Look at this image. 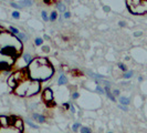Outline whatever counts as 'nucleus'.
<instances>
[{"mask_svg": "<svg viewBox=\"0 0 147 133\" xmlns=\"http://www.w3.org/2000/svg\"><path fill=\"white\" fill-rule=\"evenodd\" d=\"M28 74L29 78L32 80H39V81H45L50 79L53 74V68L50 64H41L37 60H32L28 68Z\"/></svg>", "mask_w": 147, "mask_h": 133, "instance_id": "obj_1", "label": "nucleus"}, {"mask_svg": "<svg viewBox=\"0 0 147 133\" xmlns=\"http://www.w3.org/2000/svg\"><path fill=\"white\" fill-rule=\"evenodd\" d=\"M5 47H16L19 50L22 49L21 40L17 37H12L9 33H7L6 31L0 32V50Z\"/></svg>", "mask_w": 147, "mask_h": 133, "instance_id": "obj_2", "label": "nucleus"}, {"mask_svg": "<svg viewBox=\"0 0 147 133\" xmlns=\"http://www.w3.org/2000/svg\"><path fill=\"white\" fill-rule=\"evenodd\" d=\"M15 63V58L0 51V71H7Z\"/></svg>", "mask_w": 147, "mask_h": 133, "instance_id": "obj_3", "label": "nucleus"}, {"mask_svg": "<svg viewBox=\"0 0 147 133\" xmlns=\"http://www.w3.org/2000/svg\"><path fill=\"white\" fill-rule=\"evenodd\" d=\"M30 81H31V79L28 78V79H26V80H23V81L19 82L18 86L15 88L16 94H17V96H26L27 91H28V88H29Z\"/></svg>", "mask_w": 147, "mask_h": 133, "instance_id": "obj_4", "label": "nucleus"}, {"mask_svg": "<svg viewBox=\"0 0 147 133\" xmlns=\"http://www.w3.org/2000/svg\"><path fill=\"white\" fill-rule=\"evenodd\" d=\"M129 10L132 11L133 14H135V15H143V14H146L147 12V0H140L136 6L129 8Z\"/></svg>", "mask_w": 147, "mask_h": 133, "instance_id": "obj_5", "label": "nucleus"}, {"mask_svg": "<svg viewBox=\"0 0 147 133\" xmlns=\"http://www.w3.org/2000/svg\"><path fill=\"white\" fill-rule=\"evenodd\" d=\"M39 91H40V83H39V80H32V79H31L26 96H34V94H37Z\"/></svg>", "mask_w": 147, "mask_h": 133, "instance_id": "obj_6", "label": "nucleus"}, {"mask_svg": "<svg viewBox=\"0 0 147 133\" xmlns=\"http://www.w3.org/2000/svg\"><path fill=\"white\" fill-rule=\"evenodd\" d=\"M42 99L45 103H48L49 105H51V102H53V91L50 88L45 89L42 94Z\"/></svg>", "mask_w": 147, "mask_h": 133, "instance_id": "obj_7", "label": "nucleus"}, {"mask_svg": "<svg viewBox=\"0 0 147 133\" xmlns=\"http://www.w3.org/2000/svg\"><path fill=\"white\" fill-rule=\"evenodd\" d=\"M10 124H11V126H13L15 128H17V129H19L20 131L23 130V122H22L21 119L15 118V117L10 118Z\"/></svg>", "mask_w": 147, "mask_h": 133, "instance_id": "obj_8", "label": "nucleus"}, {"mask_svg": "<svg viewBox=\"0 0 147 133\" xmlns=\"http://www.w3.org/2000/svg\"><path fill=\"white\" fill-rule=\"evenodd\" d=\"M32 117H33L34 120H37L38 122H40V123L44 122V120H45V118H44L43 115H42V114H39V113H33Z\"/></svg>", "mask_w": 147, "mask_h": 133, "instance_id": "obj_9", "label": "nucleus"}, {"mask_svg": "<svg viewBox=\"0 0 147 133\" xmlns=\"http://www.w3.org/2000/svg\"><path fill=\"white\" fill-rule=\"evenodd\" d=\"M8 84H9L11 88L15 89L16 87L18 86V82H17L15 79H13V77H12V75H10V77H9V79H8Z\"/></svg>", "mask_w": 147, "mask_h": 133, "instance_id": "obj_10", "label": "nucleus"}, {"mask_svg": "<svg viewBox=\"0 0 147 133\" xmlns=\"http://www.w3.org/2000/svg\"><path fill=\"white\" fill-rule=\"evenodd\" d=\"M23 61L26 62V64H30L32 62V57L28 53H26V54H23Z\"/></svg>", "mask_w": 147, "mask_h": 133, "instance_id": "obj_11", "label": "nucleus"}, {"mask_svg": "<svg viewBox=\"0 0 147 133\" xmlns=\"http://www.w3.org/2000/svg\"><path fill=\"white\" fill-rule=\"evenodd\" d=\"M118 101H119V103L124 104V105H128V104H129V99H128V98H125V96H121Z\"/></svg>", "mask_w": 147, "mask_h": 133, "instance_id": "obj_12", "label": "nucleus"}, {"mask_svg": "<svg viewBox=\"0 0 147 133\" xmlns=\"http://www.w3.org/2000/svg\"><path fill=\"white\" fill-rule=\"evenodd\" d=\"M19 3L21 5L22 7L23 6H27V7H31L32 6V1L31 0H21V1H19Z\"/></svg>", "mask_w": 147, "mask_h": 133, "instance_id": "obj_13", "label": "nucleus"}, {"mask_svg": "<svg viewBox=\"0 0 147 133\" xmlns=\"http://www.w3.org/2000/svg\"><path fill=\"white\" fill-rule=\"evenodd\" d=\"M26 123H27V124H29L32 129H39V126H38V124H36V123H33V122H32L30 119H27V120H26Z\"/></svg>", "mask_w": 147, "mask_h": 133, "instance_id": "obj_14", "label": "nucleus"}, {"mask_svg": "<svg viewBox=\"0 0 147 133\" xmlns=\"http://www.w3.org/2000/svg\"><path fill=\"white\" fill-rule=\"evenodd\" d=\"M66 81H67V80H66L65 75H63V74H62V75H60L59 80H58V83H59L60 86H61V84H65Z\"/></svg>", "mask_w": 147, "mask_h": 133, "instance_id": "obj_15", "label": "nucleus"}, {"mask_svg": "<svg viewBox=\"0 0 147 133\" xmlns=\"http://www.w3.org/2000/svg\"><path fill=\"white\" fill-rule=\"evenodd\" d=\"M36 60H37L39 63H41V64H50L48 59H45V58H37Z\"/></svg>", "mask_w": 147, "mask_h": 133, "instance_id": "obj_16", "label": "nucleus"}, {"mask_svg": "<svg viewBox=\"0 0 147 133\" xmlns=\"http://www.w3.org/2000/svg\"><path fill=\"white\" fill-rule=\"evenodd\" d=\"M16 36L19 38V39H20L21 41H26V40L28 39V37H27V36H26L24 33H22V32H19V33H18V35H16Z\"/></svg>", "mask_w": 147, "mask_h": 133, "instance_id": "obj_17", "label": "nucleus"}, {"mask_svg": "<svg viewBox=\"0 0 147 133\" xmlns=\"http://www.w3.org/2000/svg\"><path fill=\"white\" fill-rule=\"evenodd\" d=\"M133 77V71H128V72H125L123 74V78L124 79H131Z\"/></svg>", "mask_w": 147, "mask_h": 133, "instance_id": "obj_18", "label": "nucleus"}, {"mask_svg": "<svg viewBox=\"0 0 147 133\" xmlns=\"http://www.w3.org/2000/svg\"><path fill=\"white\" fill-rule=\"evenodd\" d=\"M57 18H58V14H57L55 11H53L51 15H50V20H51V21H54V20H57Z\"/></svg>", "mask_w": 147, "mask_h": 133, "instance_id": "obj_19", "label": "nucleus"}, {"mask_svg": "<svg viewBox=\"0 0 147 133\" xmlns=\"http://www.w3.org/2000/svg\"><path fill=\"white\" fill-rule=\"evenodd\" d=\"M9 29H10V31H11V32H12L13 35H18V33L20 32V31H19V30L17 29V28H15V27H10Z\"/></svg>", "mask_w": 147, "mask_h": 133, "instance_id": "obj_20", "label": "nucleus"}, {"mask_svg": "<svg viewBox=\"0 0 147 133\" xmlns=\"http://www.w3.org/2000/svg\"><path fill=\"white\" fill-rule=\"evenodd\" d=\"M12 18L19 19V18H20V12H19V11H13V12H12Z\"/></svg>", "mask_w": 147, "mask_h": 133, "instance_id": "obj_21", "label": "nucleus"}, {"mask_svg": "<svg viewBox=\"0 0 147 133\" xmlns=\"http://www.w3.org/2000/svg\"><path fill=\"white\" fill-rule=\"evenodd\" d=\"M41 16H42V18H43L44 21H49V17H48V15H47V12L45 11H42V14H41Z\"/></svg>", "mask_w": 147, "mask_h": 133, "instance_id": "obj_22", "label": "nucleus"}, {"mask_svg": "<svg viewBox=\"0 0 147 133\" xmlns=\"http://www.w3.org/2000/svg\"><path fill=\"white\" fill-rule=\"evenodd\" d=\"M57 8H58V10H59V11H62V12H63V11L65 10V7H64V6L62 5V3H58Z\"/></svg>", "mask_w": 147, "mask_h": 133, "instance_id": "obj_23", "label": "nucleus"}, {"mask_svg": "<svg viewBox=\"0 0 147 133\" xmlns=\"http://www.w3.org/2000/svg\"><path fill=\"white\" fill-rule=\"evenodd\" d=\"M11 6H12L13 8H16V9H22V6L20 5V3H19V2H18V3H16V2H12V3H11Z\"/></svg>", "mask_w": 147, "mask_h": 133, "instance_id": "obj_24", "label": "nucleus"}, {"mask_svg": "<svg viewBox=\"0 0 147 133\" xmlns=\"http://www.w3.org/2000/svg\"><path fill=\"white\" fill-rule=\"evenodd\" d=\"M34 42H36V44H37V45H41V44L43 43V39H41V38H37Z\"/></svg>", "mask_w": 147, "mask_h": 133, "instance_id": "obj_25", "label": "nucleus"}, {"mask_svg": "<svg viewBox=\"0 0 147 133\" xmlns=\"http://www.w3.org/2000/svg\"><path fill=\"white\" fill-rule=\"evenodd\" d=\"M106 96H109L112 101H115V96H113V94L111 93V91H107V92H106Z\"/></svg>", "mask_w": 147, "mask_h": 133, "instance_id": "obj_26", "label": "nucleus"}, {"mask_svg": "<svg viewBox=\"0 0 147 133\" xmlns=\"http://www.w3.org/2000/svg\"><path fill=\"white\" fill-rule=\"evenodd\" d=\"M79 128H81V124H80V123H75L72 129H73V131H78Z\"/></svg>", "mask_w": 147, "mask_h": 133, "instance_id": "obj_27", "label": "nucleus"}, {"mask_svg": "<svg viewBox=\"0 0 147 133\" xmlns=\"http://www.w3.org/2000/svg\"><path fill=\"white\" fill-rule=\"evenodd\" d=\"M81 132L82 133H86V132L90 133V132H91V130H90L88 128H82V129H81Z\"/></svg>", "mask_w": 147, "mask_h": 133, "instance_id": "obj_28", "label": "nucleus"}, {"mask_svg": "<svg viewBox=\"0 0 147 133\" xmlns=\"http://www.w3.org/2000/svg\"><path fill=\"white\" fill-rule=\"evenodd\" d=\"M118 68H119L121 70H123V71H126V66H125V64H123V63H119V64H118Z\"/></svg>", "mask_w": 147, "mask_h": 133, "instance_id": "obj_29", "label": "nucleus"}, {"mask_svg": "<svg viewBox=\"0 0 147 133\" xmlns=\"http://www.w3.org/2000/svg\"><path fill=\"white\" fill-rule=\"evenodd\" d=\"M96 91H97V92H100V93H103V92H104L103 89L101 88L100 86H97V87H96Z\"/></svg>", "mask_w": 147, "mask_h": 133, "instance_id": "obj_30", "label": "nucleus"}, {"mask_svg": "<svg viewBox=\"0 0 147 133\" xmlns=\"http://www.w3.org/2000/svg\"><path fill=\"white\" fill-rule=\"evenodd\" d=\"M119 109H122V110H124V111L128 110V109H127V107H126V105H124V104H121V105H119Z\"/></svg>", "mask_w": 147, "mask_h": 133, "instance_id": "obj_31", "label": "nucleus"}, {"mask_svg": "<svg viewBox=\"0 0 147 133\" xmlns=\"http://www.w3.org/2000/svg\"><path fill=\"white\" fill-rule=\"evenodd\" d=\"M103 10L105 11V12H110V11H111V8L107 7V6H104V7H103Z\"/></svg>", "mask_w": 147, "mask_h": 133, "instance_id": "obj_32", "label": "nucleus"}, {"mask_svg": "<svg viewBox=\"0 0 147 133\" xmlns=\"http://www.w3.org/2000/svg\"><path fill=\"white\" fill-rule=\"evenodd\" d=\"M42 50H43L44 52H49L50 51V48H49V47H47V45H44L43 48H42Z\"/></svg>", "mask_w": 147, "mask_h": 133, "instance_id": "obj_33", "label": "nucleus"}, {"mask_svg": "<svg viewBox=\"0 0 147 133\" xmlns=\"http://www.w3.org/2000/svg\"><path fill=\"white\" fill-rule=\"evenodd\" d=\"M72 98H73V99H78V98H79V93H78V92H74L73 94H72Z\"/></svg>", "mask_w": 147, "mask_h": 133, "instance_id": "obj_34", "label": "nucleus"}, {"mask_svg": "<svg viewBox=\"0 0 147 133\" xmlns=\"http://www.w3.org/2000/svg\"><path fill=\"white\" fill-rule=\"evenodd\" d=\"M113 93H114V96H119V90H117V89H116V90H114V92H113Z\"/></svg>", "mask_w": 147, "mask_h": 133, "instance_id": "obj_35", "label": "nucleus"}, {"mask_svg": "<svg viewBox=\"0 0 147 133\" xmlns=\"http://www.w3.org/2000/svg\"><path fill=\"white\" fill-rule=\"evenodd\" d=\"M70 12H64V18H65V19H69V18H70Z\"/></svg>", "mask_w": 147, "mask_h": 133, "instance_id": "obj_36", "label": "nucleus"}, {"mask_svg": "<svg viewBox=\"0 0 147 133\" xmlns=\"http://www.w3.org/2000/svg\"><path fill=\"white\" fill-rule=\"evenodd\" d=\"M134 36H135V37H140V36H142V32H140V31L135 32V33H134Z\"/></svg>", "mask_w": 147, "mask_h": 133, "instance_id": "obj_37", "label": "nucleus"}, {"mask_svg": "<svg viewBox=\"0 0 147 133\" xmlns=\"http://www.w3.org/2000/svg\"><path fill=\"white\" fill-rule=\"evenodd\" d=\"M70 109H71V112H72V113H75V109H74L73 105H70Z\"/></svg>", "mask_w": 147, "mask_h": 133, "instance_id": "obj_38", "label": "nucleus"}, {"mask_svg": "<svg viewBox=\"0 0 147 133\" xmlns=\"http://www.w3.org/2000/svg\"><path fill=\"white\" fill-rule=\"evenodd\" d=\"M121 27H125V22H123V21H119V23H118Z\"/></svg>", "mask_w": 147, "mask_h": 133, "instance_id": "obj_39", "label": "nucleus"}, {"mask_svg": "<svg viewBox=\"0 0 147 133\" xmlns=\"http://www.w3.org/2000/svg\"><path fill=\"white\" fill-rule=\"evenodd\" d=\"M44 39H47V40H49V39H50V37H49V36H47V35H44Z\"/></svg>", "mask_w": 147, "mask_h": 133, "instance_id": "obj_40", "label": "nucleus"}, {"mask_svg": "<svg viewBox=\"0 0 147 133\" xmlns=\"http://www.w3.org/2000/svg\"><path fill=\"white\" fill-rule=\"evenodd\" d=\"M2 31H5V29H3V28L0 26V32H2Z\"/></svg>", "mask_w": 147, "mask_h": 133, "instance_id": "obj_41", "label": "nucleus"}]
</instances>
